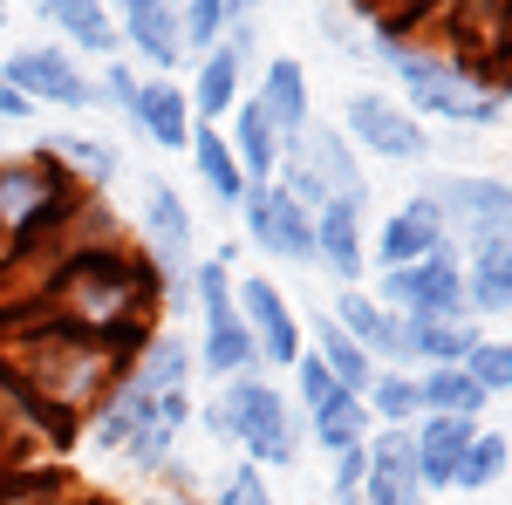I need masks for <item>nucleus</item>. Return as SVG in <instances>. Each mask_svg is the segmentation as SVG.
Wrapping results in <instances>:
<instances>
[{
  "instance_id": "1",
  "label": "nucleus",
  "mask_w": 512,
  "mask_h": 505,
  "mask_svg": "<svg viewBox=\"0 0 512 505\" xmlns=\"http://www.w3.org/2000/svg\"><path fill=\"white\" fill-rule=\"evenodd\" d=\"M376 69L396 76V103L417 123H458V130H492L512 110L492 96L485 62H458L451 48H431L417 35H376Z\"/></svg>"
},
{
  "instance_id": "2",
  "label": "nucleus",
  "mask_w": 512,
  "mask_h": 505,
  "mask_svg": "<svg viewBox=\"0 0 512 505\" xmlns=\"http://www.w3.org/2000/svg\"><path fill=\"white\" fill-rule=\"evenodd\" d=\"M198 430L219 437V444H233L239 458L260 465V471H287L301 458V410H294L287 383L267 376V369L233 376V383L212 389V396L198 403Z\"/></svg>"
},
{
  "instance_id": "3",
  "label": "nucleus",
  "mask_w": 512,
  "mask_h": 505,
  "mask_svg": "<svg viewBox=\"0 0 512 505\" xmlns=\"http://www.w3.org/2000/svg\"><path fill=\"white\" fill-rule=\"evenodd\" d=\"M137 253L158 273V308L192 314V273H198V219L178 198L171 178H144V205H137Z\"/></svg>"
},
{
  "instance_id": "4",
  "label": "nucleus",
  "mask_w": 512,
  "mask_h": 505,
  "mask_svg": "<svg viewBox=\"0 0 512 505\" xmlns=\"http://www.w3.org/2000/svg\"><path fill=\"white\" fill-rule=\"evenodd\" d=\"M82 198H89V192H82V185L48 151L0 157V246H14V239H28V233L62 226Z\"/></svg>"
},
{
  "instance_id": "5",
  "label": "nucleus",
  "mask_w": 512,
  "mask_h": 505,
  "mask_svg": "<svg viewBox=\"0 0 512 505\" xmlns=\"http://www.w3.org/2000/svg\"><path fill=\"white\" fill-rule=\"evenodd\" d=\"M417 192L437 205L444 233L465 253L492 246V239H512V178H499V171H431Z\"/></svg>"
},
{
  "instance_id": "6",
  "label": "nucleus",
  "mask_w": 512,
  "mask_h": 505,
  "mask_svg": "<svg viewBox=\"0 0 512 505\" xmlns=\"http://www.w3.org/2000/svg\"><path fill=\"white\" fill-rule=\"evenodd\" d=\"M369 294L403 321H458V314H472L465 308V246H444L431 260H417V267L376 273Z\"/></svg>"
},
{
  "instance_id": "7",
  "label": "nucleus",
  "mask_w": 512,
  "mask_h": 505,
  "mask_svg": "<svg viewBox=\"0 0 512 505\" xmlns=\"http://www.w3.org/2000/svg\"><path fill=\"white\" fill-rule=\"evenodd\" d=\"M0 82H14L28 103H48V110H62V117H89V110H103L96 103V76L82 69V55H69L62 41H28V48H14L7 62H0Z\"/></svg>"
},
{
  "instance_id": "8",
  "label": "nucleus",
  "mask_w": 512,
  "mask_h": 505,
  "mask_svg": "<svg viewBox=\"0 0 512 505\" xmlns=\"http://www.w3.org/2000/svg\"><path fill=\"white\" fill-rule=\"evenodd\" d=\"M335 130H342L362 157H383V164H424V157H431V130L410 117L396 96H383V89H349Z\"/></svg>"
},
{
  "instance_id": "9",
  "label": "nucleus",
  "mask_w": 512,
  "mask_h": 505,
  "mask_svg": "<svg viewBox=\"0 0 512 505\" xmlns=\"http://www.w3.org/2000/svg\"><path fill=\"white\" fill-rule=\"evenodd\" d=\"M233 301H239V321H246V335H253V355H260V369L267 376H287L301 349H308V335H301V314L287 308V294H280L267 273H239L233 280Z\"/></svg>"
},
{
  "instance_id": "10",
  "label": "nucleus",
  "mask_w": 512,
  "mask_h": 505,
  "mask_svg": "<svg viewBox=\"0 0 512 505\" xmlns=\"http://www.w3.org/2000/svg\"><path fill=\"white\" fill-rule=\"evenodd\" d=\"M239 219H246L253 253H267V260H280V267H315V212L294 205L280 185H246Z\"/></svg>"
},
{
  "instance_id": "11",
  "label": "nucleus",
  "mask_w": 512,
  "mask_h": 505,
  "mask_svg": "<svg viewBox=\"0 0 512 505\" xmlns=\"http://www.w3.org/2000/svg\"><path fill=\"white\" fill-rule=\"evenodd\" d=\"M123 28V62H137L144 76H185L192 69V48L178 28V0H130L117 14Z\"/></svg>"
},
{
  "instance_id": "12",
  "label": "nucleus",
  "mask_w": 512,
  "mask_h": 505,
  "mask_svg": "<svg viewBox=\"0 0 512 505\" xmlns=\"http://www.w3.org/2000/svg\"><path fill=\"white\" fill-rule=\"evenodd\" d=\"M315 267L335 287L369 280V198H328L315 212Z\"/></svg>"
},
{
  "instance_id": "13",
  "label": "nucleus",
  "mask_w": 512,
  "mask_h": 505,
  "mask_svg": "<svg viewBox=\"0 0 512 505\" xmlns=\"http://www.w3.org/2000/svg\"><path fill=\"white\" fill-rule=\"evenodd\" d=\"M444 246H458V239L444 233L437 205H431L424 192H410V198L390 212V219L376 226V239H369V267H376V273H396V267H417V260L444 253Z\"/></svg>"
},
{
  "instance_id": "14",
  "label": "nucleus",
  "mask_w": 512,
  "mask_h": 505,
  "mask_svg": "<svg viewBox=\"0 0 512 505\" xmlns=\"http://www.w3.org/2000/svg\"><path fill=\"white\" fill-rule=\"evenodd\" d=\"M328 321H335L349 342H362L376 369H410V362H403V314H390L369 287H335Z\"/></svg>"
},
{
  "instance_id": "15",
  "label": "nucleus",
  "mask_w": 512,
  "mask_h": 505,
  "mask_svg": "<svg viewBox=\"0 0 512 505\" xmlns=\"http://www.w3.org/2000/svg\"><path fill=\"white\" fill-rule=\"evenodd\" d=\"M478 417H417L410 424V444H417V485L424 492H451L458 485V465H465V451H472V437H478Z\"/></svg>"
},
{
  "instance_id": "16",
  "label": "nucleus",
  "mask_w": 512,
  "mask_h": 505,
  "mask_svg": "<svg viewBox=\"0 0 512 505\" xmlns=\"http://www.w3.org/2000/svg\"><path fill=\"white\" fill-rule=\"evenodd\" d=\"M253 96H260L267 123L280 130V144L294 151L301 130L315 123V103H308V62H301V55H267V62H260V82H253Z\"/></svg>"
},
{
  "instance_id": "17",
  "label": "nucleus",
  "mask_w": 512,
  "mask_h": 505,
  "mask_svg": "<svg viewBox=\"0 0 512 505\" xmlns=\"http://www.w3.org/2000/svg\"><path fill=\"white\" fill-rule=\"evenodd\" d=\"M151 417H158V396H151V389H137L130 376H117L110 396L82 417V437H89V451H96V458H123Z\"/></svg>"
},
{
  "instance_id": "18",
  "label": "nucleus",
  "mask_w": 512,
  "mask_h": 505,
  "mask_svg": "<svg viewBox=\"0 0 512 505\" xmlns=\"http://www.w3.org/2000/svg\"><path fill=\"white\" fill-rule=\"evenodd\" d=\"M192 424H198V403H192V389H178V396H158V417L137 430V444L123 451V465L137 471L144 485H158L164 478V465L178 458V444L192 437Z\"/></svg>"
},
{
  "instance_id": "19",
  "label": "nucleus",
  "mask_w": 512,
  "mask_h": 505,
  "mask_svg": "<svg viewBox=\"0 0 512 505\" xmlns=\"http://www.w3.org/2000/svg\"><path fill=\"white\" fill-rule=\"evenodd\" d=\"M287 157H301V164H308V171L321 178V192H328V198H369L362 151H355V144L342 137V130H335V123H321V117H315L308 130H301V144H294Z\"/></svg>"
},
{
  "instance_id": "20",
  "label": "nucleus",
  "mask_w": 512,
  "mask_h": 505,
  "mask_svg": "<svg viewBox=\"0 0 512 505\" xmlns=\"http://www.w3.org/2000/svg\"><path fill=\"white\" fill-rule=\"evenodd\" d=\"M130 130L158 151H185L192 144V96L178 76H144V96H137V117Z\"/></svg>"
},
{
  "instance_id": "21",
  "label": "nucleus",
  "mask_w": 512,
  "mask_h": 505,
  "mask_svg": "<svg viewBox=\"0 0 512 505\" xmlns=\"http://www.w3.org/2000/svg\"><path fill=\"white\" fill-rule=\"evenodd\" d=\"M226 144H233V157H239V171H246V185H274V171H280V157H287V144H280V130L267 123V110H260V96L246 89L239 96V110L226 123Z\"/></svg>"
},
{
  "instance_id": "22",
  "label": "nucleus",
  "mask_w": 512,
  "mask_h": 505,
  "mask_svg": "<svg viewBox=\"0 0 512 505\" xmlns=\"http://www.w3.org/2000/svg\"><path fill=\"white\" fill-rule=\"evenodd\" d=\"M185 96H192V123H226L239 110V96H246V62H239L226 41H219V48H205V55L192 62Z\"/></svg>"
},
{
  "instance_id": "23",
  "label": "nucleus",
  "mask_w": 512,
  "mask_h": 505,
  "mask_svg": "<svg viewBox=\"0 0 512 505\" xmlns=\"http://www.w3.org/2000/svg\"><path fill=\"white\" fill-rule=\"evenodd\" d=\"M137 389H151V396H178V389H192V376H198V355H192V342L178 335V328H151V342L137 349V362L123 369Z\"/></svg>"
},
{
  "instance_id": "24",
  "label": "nucleus",
  "mask_w": 512,
  "mask_h": 505,
  "mask_svg": "<svg viewBox=\"0 0 512 505\" xmlns=\"http://www.w3.org/2000/svg\"><path fill=\"white\" fill-rule=\"evenodd\" d=\"M192 171H198V192L212 198L219 212H239V198H246V171H239L233 144H226V130L219 123H192Z\"/></svg>"
},
{
  "instance_id": "25",
  "label": "nucleus",
  "mask_w": 512,
  "mask_h": 505,
  "mask_svg": "<svg viewBox=\"0 0 512 505\" xmlns=\"http://www.w3.org/2000/svg\"><path fill=\"white\" fill-rule=\"evenodd\" d=\"M41 151L55 157L89 198H103L110 185H117V171H123L117 144H110V137H89V130H55V137H41Z\"/></svg>"
},
{
  "instance_id": "26",
  "label": "nucleus",
  "mask_w": 512,
  "mask_h": 505,
  "mask_svg": "<svg viewBox=\"0 0 512 505\" xmlns=\"http://www.w3.org/2000/svg\"><path fill=\"white\" fill-rule=\"evenodd\" d=\"M301 437H308V444H321L328 458H342V451H355V444H369V437H376V417H369V403H362V396L335 389L321 410H308V417H301Z\"/></svg>"
},
{
  "instance_id": "27",
  "label": "nucleus",
  "mask_w": 512,
  "mask_h": 505,
  "mask_svg": "<svg viewBox=\"0 0 512 505\" xmlns=\"http://www.w3.org/2000/svg\"><path fill=\"white\" fill-rule=\"evenodd\" d=\"M465 308H472V321L512 314V239H492V246L465 253Z\"/></svg>"
},
{
  "instance_id": "28",
  "label": "nucleus",
  "mask_w": 512,
  "mask_h": 505,
  "mask_svg": "<svg viewBox=\"0 0 512 505\" xmlns=\"http://www.w3.org/2000/svg\"><path fill=\"white\" fill-rule=\"evenodd\" d=\"M485 335V321L458 314V321H403V362L410 369H437V362H465Z\"/></svg>"
},
{
  "instance_id": "29",
  "label": "nucleus",
  "mask_w": 512,
  "mask_h": 505,
  "mask_svg": "<svg viewBox=\"0 0 512 505\" xmlns=\"http://www.w3.org/2000/svg\"><path fill=\"white\" fill-rule=\"evenodd\" d=\"M417 396H424V417H478L492 410V396L458 369V362H437V369H417Z\"/></svg>"
},
{
  "instance_id": "30",
  "label": "nucleus",
  "mask_w": 512,
  "mask_h": 505,
  "mask_svg": "<svg viewBox=\"0 0 512 505\" xmlns=\"http://www.w3.org/2000/svg\"><path fill=\"white\" fill-rule=\"evenodd\" d=\"M308 349L328 362V376L349 389V396H369V383H376V362H369V349H362V342H349V335H342L328 314H315V321H308Z\"/></svg>"
},
{
  "instance_id": "31",
  "label": "nucleus",
  "mask_w": 512,
  "mask_h": 505,
  "mask_svg": "<svg viewBox=\"0 0 512 505\" xmlns=\"http://www.w3.org/2000/svg\"><path fill=\"white\" fill-rule=\"evenodd\" d=\"M192 355H198V376H212V389L233 383V376H253V369H260V355H253V335H246V321H233V328H205Z\"/></svg>"
},
{
  "instance_id": "32",
  "label": "nucleus",
  "mask_w": 512,
  "mask_h": 505,
  "mask_svg": "<svg viewBox=\"0 0 512 505\" xmlns=\"http://www.w3.org/2000/svg\"><path fill=\"white\" fill-rule=\"evenodd\" d=\"M369 417L376 430H410L424 417V396H417V369H376V383H369Z\"/></svg>"
},
{
  "instance_id": "33",
  "label": "nucleus",
  "mask_w": 512,
  "mask_h": 505,
  "mask_svg": "<svg viewBox=\"0 0 512 505\" xmlns=\"http://www.w3.org/2000/svg\"><path fill=\"white\" fill-rule=\"evenodd\" d=\"M506 471H512V437L506 430H478L472 437V451H465V465H458V485L451 492H465V499H478V492H492V485H506Z\"/></svg>"
},
{
  "instance_id": "34",
  "label": "nucleus",
  "mask_w": 512,
  "mask_h": 505,
  "mask_svg": "<svg viewBox=\"0 0 512 505\" xmlns=\"http://www.w3.org/2000/svg\"><path fill=\"white\" fill-rule=\"evenodd\" d=\"M321 35L328 48L342 55V62H362V69H376V28L355 14L349 0H335V7H321Z\"/></svg>"
},
{
  "instance_id": "35",
  "label": "nucleus",
  "mask_w": 512,
  "mask_h": 505,
  "mask_svg": "<svg viewBox=\"0 0 512 505\" xmlns=\"http://www.w3.org/2000/svg\"><path fill=\"white\" fill-rule=\"evenodd\" d=\"M178 28H185V48H192V62L205 48H219L226 28H233V0H178Z\"/></svg>"
},
{
  "instance_id": "36",
  "label": "nucleus",
  "mask_w": 512,
  "mask_h": 505,
  "mask_svg": "<svg viewBox=\"0 0 512 505\" xmlns=\"http://www.w3.org/2000/svg\"><path fill=\"white\" fill-rule=\"evenodd\" d=\"M458 369H465V376H472L492 403H499V396H512V342H506V335H478V349L465 355Z\"/></svg>"
},
{
  "instance_id": "37",
  "label": "nucleus",
  "mask_w": 512,
  "mask_h": 505,
  "mask_svg": "<svg viewBox=\"0 0 512 505\" xmlns=\"http://www.w3.org/2000/svg\"><path fill=\"white\" fill-rule=\"evenodd\" d=\"M137 96H144V69H137V62H103V76H96V103H103V110H117L123 123L137 117Z\"/></svg>"
},
{
  "instance_id": "38",
  "label": "nucleus",
  "mask_w": 512,
  "mask_h": 505,
  "mask_svg": "<svg viewBox=\"0 0 512 505\" xmlns=\"http://www.w3.org/2000/svg\"><path fill=\"white\" fill-rule=\"evenodd\" d=\"M335 376H328V362H321L315 349H301V362H294V369H287V396H294V410H301V417H308V410H321V403H328V396H335Z\"/></svg>"
},
{
  "instance_id": "39",
  "label": "nucleus",
  "mask_w": 512,
  "mask_h": 505,
  "mask_svg": "<svg viewBox=\"0 0 512 505\" xmlns=\"http://www.w3.org/2000/svg\"><path fill=\"white\" fill-rule=\"evenodd\" d=\"M212 505H280V499H274V485H267V471L239 458V465L212 485Z\"/></svg>"
},
{
  "instance_id": "40",
  "label": "nucleus",
  "mask_w": 512,
  "mask_h": 505,
  "mask_svg": "<svg viewBox=\"0 0 512 505\" xmlns=\"http://www.w3.org/2000/svg\"><path fill=\"white\" fill-rule=\"evenodd\" d=\"M362 485H369V444H355L342 458H328V499L335 505H362Z\"/></svg>"
},
{
  "instance_id": "41",
  "label": "nucleus",
  "mask_w": 512,
  "mask_h": 505,
  "mask_svg": "<svg viewBox=\"0 0 512 505\" xmlns=\"http://www.w3.org/2000/svg\"><path fill=\"white\" fill-rule=\"evenodd\" d=\"M226 48L246 62V76H253V62H260V21H233V28H226Z\"/></svg>"
},
{
  "instance_id": "42",
  "label": "nucleus",
  "mask_w": 512,
  "mask_h": 505,
  "mask_svg": "<svg viewBox=\"0 0 512 505\" xmlns=\"http://www.w3.org/2000/svg\"><path fill=\"white\" fill-rule=\"evenodd\" d=\"M28 117H35V103H28L14 82H0V123H28Z\"/></svg>"
},
{
  "instance_id": "43",
  "label": "nucleus",
  "mask_w": 512,
  "mask_h": 505,
  "mask_svg": "<svg viewBox=\"0 0 512 505\" xmlns=\"http://www.w3.org/2000/svg\"><path fill=\"white\" fill-rule=\"evenodd\" d=\"M144 505H198V499H185V492H164V485H151V492H144Z\"/></svg>"
},
{
  "instance_id": "44",
  "label": "nucleus",
  "mask_w": 512,
  "mask_h": 505,
  "mask_svg": "<svg viewBox=\"0 0 512 505\" xmlns=\"http://www.w3.org/2000/svg\"><path fill=\"white\" fill-rule=\"evenodd\" d=\"M7 7H14V0H0V35H7Z\"/></svg>"
}]
</instances>
